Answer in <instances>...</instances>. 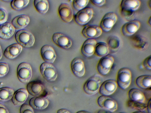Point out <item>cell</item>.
<instances>
[{"mask_svg":"<svg viewBox=\"0 0 151 113\" xmlns=\"http://www.w3.org/2000/svg\"><path fill=\"white\" fill-rule=\"evenodd\" d=\"M141 2L138 0H123L120 4L121 14L126 19L134 15V12L139 7Z\"/></svg>","mask_w":151,"mask_h":113,"instance_id":"cell-1","label":"cell"},{"mask_svg":"<svg viewBox=\"0 0 151 113\" xmlns=\"http://www.w3.org/2000/svg\"><path fill=\"white\" fill-rule=\"evenodd\" d=\"M101 77L99 75H95L90 77L85 83L83 89L87 94L93 95L99 91L102 83Z\"/></svg>","mask_w":151,"mask_h":113,"instance_id":"cell-2","label":"cell"},{"mask_svg":"<svg viewBox=\"0 0 151 113\" xmlns=\"http://www.w3.org/2000/svg\"><path fill=\"white\" fill-rule=\"evenodd\" d=\"M15 38L18 44L25 48L32 46L35 42V38L33 34L25 29L17 31L15 34Z\"/></svg>","mask_w":151,"mask_h":113,"instance_id":"cell-3","label":"cell"},{"mask_svg":"<svg viewBox=\"0 0 151 113\" xmlns=\"http://www.w3.org/2000/svg\"><path fill=\"white\" fill-rule=\"evenodd\" d=\"M116 83L121 89L125 90L130 86L132 81V74L130 70L127 68L120 69L117 75Z\"/></svg>","mask_w":151,"mask_h":113,"instance_id":"cell-4","label":"cell"},{"mask_svg":"<svg viewBox=\"0 0 151 113\" xmlns=\"http://www.w3.org/2000/svg\"><path fill=\"white\" fill-rule=\"evenodd\" d=\"M114 62V58L110 55L101 57L97 64L98 72L101 75H106L110 71Z\"/></svg>","mask_w":151,"mask_h":113,"instance_id":"cell-5","label":"cell"},{"mask_svg":"<svg viewBox=\"0 0 151 113\" xmlns=\"http://www.w3.org/2000/svg\"><path fill=\"white\" fill-rule=\"evenodd\" d=\"M18 78L22 83H27L30 80L32 75V71L30 65L27 63H21L17 68Z\"/></svg>","mask_w":151,"mask_h":113,"instance_id":"cell-6","label":"cell"},{"mask_svg":"<svg viewBox=\"0 0 151 113\" xmlns=\"http://www.w3.org/2000/svg\"><path fill=\"white\" fill-rule=\"evenodd\" d=\"M40 71L43 77L47 81H55L56 79L58 74L55 68L51 64L44 62L40 67Z\"/></svg>","mask_w":151,"mask_h":113,"instance_id":"cell-7","label":"cell"},{"mask_svg":"<svg viewBox=\"0 0 151 113\" xmlns=\"http://www.w3.org/2000/svg\"><path fill=\"white\" fill-rule=\"evenodd\" d=\"M93 11L92 9L87 7L78 11L74 16L75 22L81 25L88 23L92 18Z\"/></svg>","mask_w":151,"mask_h":113,"instance_id":"cell-8","label":"cell"},{"mask_svg":"<svg viewBox=\"0 0 151 113\" xmlns=\"http://www.w3.org/2000/svg\"><path fill=\"white\" fill-rule=\"evenodd\" d=\"M117 19V17L113 12H109L103 16L100 23L99 26L102 31L108 32L110 31Z\"/></svg>","mask_w":151,"mask_h":113,"instance_id":"cell-9","label":"cell"},{"mask_svg":"<svg viewBox=\"0 0 151 113\" xmlns=\"http://www.w3.org/2000/svg\"><path fill=\"white\" fill-rule=\"evenodd\" d=\"M97 103L101 108L110 112L115 111L118 108L116 101L108 96H100L98 99Z\"/></svg>","mask_w":151,"mask_h":113,"instance_id":"cell-10","label":"cell"},{"mask_svg":"<svg viewBox=\"0 0 151 113\" xmlns=\"http://www.w3.org/2000/svg\"><path fill=\"white\" fill-rule=\"evenodd\" d=\"M52 39L54 43L58 47L64 49L69 48L72 45V41L67 36L60 32L54 33Z\"/></svg>","mask_w":151,"mask_h":113,"instance_id":"cell-11","label":"cell"},{"mask_svg":"<svg viewBox=\"0 0 151 113\" xmlns=\"http://www.w3.org/2000/svg\"><path fill=\"white\" fill-rule=\"evenodd\" d=\"M140 22L137 20H132L125 23L122 27L121 31L122 34L129 36L134 35L139 29Z\"/></svg>","mask_w":151,"mask_h":113,"instance_id":"cell-12","label":"cell"},{"mask_svg":"<svg viewBox=\"0 0 151 113\" xmlns=\"http://www.w3.org/2000/svg\"><path fill=\"white\" fill-rule=\"evenodd\" d=\"M117 87V84L115 80L108 79L102 82L100 88L99 92L102 95L109 96L115 92Z\"/></svg>","mask_w":151,"mask_h":113,"instance_id":"cell-13","label":"cell"},{"mask_svg":"<svg viewBox=\"0 0 151 113\" xmlns=\"http://www.w3.org/2000/svg\"><path fill=\"white\" fill-rule=\"evenodd\" d=\"M102 31L99 26L88 25L83 28L82 31V34L86 38L94 39L100 36Z\"/></svg>","mask_w":151,"mask_h":113,"instance_id":"cell-14","label":"cell"},{"mask_svg":"<svg viewBox=\"0 0 151 113\" xmlns=\"http://www.w3.org/2000/svg\"><path fill=\"white\" fill-rule=\"evenodd\" d=\"M58 13L62 20L64 22H70L73 17V13L72 9L68 4L62 3L58 8Z\"/></svg>","mask_w":151,"mask_h":113,"instance_id":"cell-15","label":"cell"},{"mask_svg":"<svg viewBox=\"0 0 151 113\" xmlns=\"http://www.w3.org/2000/svg\"><path fill=\"white\" fill-rule=\"evenodd\" d=\"M40 52L42 58L45 62L50 64L54 62L56 55L52 46L48 45H44L41 48Z\"/></svg>","mask_w":151,"mask_h":113,"instance_id":"cell-16","label":"cell"},{"mask_svg":"<svg viewBox=\"0 0 151 113\" xmlns=\"http://www.w3.org/2000/svg\"><path fill=\"white\" fill-rule=\"evenodd\" d=\"M128 95L131 102L140 104H146L144 94L139 89L136 88L131 89L128 92Z\"/></svg>","mask_w":151,"mask_h":113,"instance_id":"cell-17","label":"cell"},{"mask_svg":"<svg viewBox=\"0 0 151 113\" xmlns=\"http://www.w3.org/2000/svg\"><path fill=\"white\" fill-rule=\"evenodd\" d=\"M97 42L94 39H88L83 43L81 49V53L84 56L88 57L94 53Z\"/></svg>","mask_w":151,"mask_h":113,"instance_id":"cell-18","label":"cell"},{"mask_svg":"<svg viewBox=\"0 0 151 113\" xmlns=\"http://www.w3.org/2000/svg\"><path fill=\"white\" fill-rule=\"evenodd\" d=\"M70 67L73 74L76 77H81L85 72L84 63L80 59L76 58L71 61Z\"/></svg>","mask_w":151,"mask_h":113,"instance_id":"cell-19","label":"cell"},{"mask_svg":"<svg viewBox=\"0 0 151 113\" xmlns=\"http://www.w3.org/2000/svg\"><path fill=\"white\" fill-rule=\"evenodd\" d=\"M28 92L31 95L39 97L44 91V87L40 82L37 81H32L28 83L27 87Z\"/></svg>","mask_w":151,"mask_h":113,"instance_id":"cell-20","label":"cell"},{"mask_svg":"<svg viewBox=\"0 0 151 113\" xmlns=\"http://www.w3.org/2000/svg\"><path fill=\"white\" fill-rule=\"evenodd\" d=\"M28 96L27 90L24 88H21L14 93L12 99V102L16 106L21 105L26 101Z\"/></svg>","mask_w":151,"mask_h":113,"instance_id":"cell-21","label":"cell"},{"mask_svg":"<svg viewBox=\"0 0 151 113\" xmlns=\"http://www.w3.org/2000/svg\"><path fill=\"white\" fill-rule=\"evenodd\" d=\"M22 46L18 43L13 44L7 47L4 52V55L7 59H12L17 56L21 53Z\"/></svg>","mask_w":151,"mask_h":113,"instance_id":"cell-22","label":"cell"},{"mask_svg":"<svg viewBox=\"0 0 151 113\" xmlns=\"http://www.w3.org/2000/svg\"><path fill=\"white\" fill-rule=\"evenodd\" d=\"M29 103L32 109L36 110H42L48 106L49 101L45 97H37L31 98Z\"/></svg>","mask_w":151,"mask_h":113,"instance_id":"cell-23","label":"cell"},{"mask_svg":"<svg viewBox=\"0 0 151 113\" xmlns=\"http://www.w3.org/2000/svg\"><path fill=\"white\" fill-rule=\"evenodd\" d=\"M15 29L9 22H6L0 25V38L4 39H9L14 34Z\"/></svg>","mask_w":151,"mask_h":113,"instance_id":"cell-24","label":"cell"},{"mask_svg":"<svg viewBox=\"0 0 151 113\" xmlns=\"http://www.w3.org/2000/svg\"><path fill=\"white\" fill-rule=\"evenodd\" d=\"M30 19L25 14H21L15 17L12 21V24L17 29H22L29 24Z\"/></svg>","mask_w":151,"mask_h":113,"instance_id":"cell-25","label":"cell"},{"mask_svg":"<svg viewBox=\"0 0 151 113\" xmlns=\"http://www.w3.org/2000/svg\"><path fill=\"white\" fill-rule=\"evenodd\" d=\"M109 49V53L114 54L119 50L121 46L120 38L116 36H110L107 39V43Z\"/></svg>","mask_w":151,"mask_h":113,"instance_id":"cell-26","label":"cell"},{"mask_svg":"<svg viewBox=\"0 0 151 113\" xmlns=\"http://www.w3.org/2000/svg\"><path fill=\"white\" fill-rule=\"evenodd\" d=\"M131 40L133 46L139 50H144L148 46V43L146 39L139 35L133 36Z\"/></svg>","mask_w":151,"mask_h":113,"instance_id":"cell-27","label":"cell"},{"mask_svg":"<svg viewBox=\"0 0 151 113\" xmlns=\"http://www.w3.org/2000/svg\"><path fill=\"white\" fill-rule=\"evenodd\" d=\"M137 85L141 89H147L151 86V77L149 75H142L138 77L136 79Z\"/></svg>","mask_w":151,"mask_h":113,"instance_id":"cell-28","label":"cell"},{"mask_svg":"<svg viewBox=\"0 0 151 113\" xmlns=\"http://www.w3.org/2000/svg\"><path fill=\"white\" fill-rule=\"evenodd\" d=\"M109 53V48L106 43L101 42L97 43L94 51L96 56L101 58L108 55Z\"/></svg>","mask_w":151,"mask_h":113,"instance_id":"cell-29","label":"cell"},{"mask_svg":"<svg viewBox=\"0 0 151 113\" xmlns=\"http://www.w3.org/2000/svg\"><path fill=\"white\" fill-rule=\"evenodd\" d=\"M34 5L37 11L42 14H45L49 8V3L47 0H35Z\"/></svg>","mask_w":151,"mask_h":113,"instance_id":"cell-30","label":"cell"},{"mask_svg":"<svg viewBox=\"0 0 151 113\" xmlns=\"http://www.w3.org/2000/svg\"><path fill=\"white\" fill-rule=\"evenodd\" d=\"M14 94V91L12 88L4 87L0 88V101L5 102L11 99Z\"/></svg>","mask_w":151,"mask_h":113,"instance_id":"cell-31","label":"cell"},{"mask_svg":"<svg viewBox=\"0 0 151 113\" xmlns=\"http://www.w3.org/2000/svg\"><path fill=\"white\" fill-rule=\"evenodd\" d=\"M29 0H13L11 3L12 8L16 10H19L24 8L28 4Z\"/></svg>","mask_w":151,"mask_h":113,"instance_id":"cell-32","label":"cell"},{"mask_svg":"<svg viewBox=\"0 0 151 113\" xmlns=\"http://www.w3.org/2000/svg\"><path fill=\"white\" fill-rule=\"evenodd\" d=\"M88 0H74L72 2L73 6L78 11L85 8L89 3Z\"/></svg>","mask_w":151,"mask_h":113,"instance_id":"cell-33","label":"cell"},{"mask_svg":"<svg viewBox=\"0 0 151 113\" xmlns=\"http://www.w3.org/2000/svg\"><path fill=\"white\" fill-rule=\"evenodd\" d=\"M9 71V67L7 64L5 62L0 63V77L6 75Z\"/></svg>","mask_w":151,"mask_h":113,"instance_id":"cell-34","label":"cell"},{"mask_svg":"<svg viewBox=\"0 0 151 113\" xmlns=\"http://www.w3.org/2000/svg\"><path fill=\"white\" fill-rule=\"evenodd\" d=\"M8 16V14L7 11L3 8H0V25L6 22Z\"/></svg>","mask_w":151,"mask_h":113,"instance_id":"cell-35","label":"cell"},{"mask_svg":"<svg viewBox=\"0 0 151 113\" xmlns=\"http://www.w3.org/2000/svg\"><path fill=\"white\" fill-rule=\"evenodd\" d=\"M20 113H34L32 108L29 105L23 104L20 109Z\"/></svg>","mask_w":151,"mask_h":113,"instance_id":"cell-36","label":"cell"},{"mask_svg":"<svg viewBox=\"0 0 151 113\" xmlns=\"http://www.w3.org/2000/svg\"><path fill=\"white\" fill-rule=\"evenodd\" d=\"M142 65L145 69L148 70L151 69V56L150 55L144 60L142 62Z\"/></svg>","mask_w":151,"mask_h":113,"instance_id":"cell-37","label":"cell"},{"mask_svg":"<svg viewBox=\"0 0 151 113\" xmlns=\"http://www.w3.org/2000/svg\"><path fill=\"white\" fill-rule=\"evenodd\" d=\"M90 1L93 5L98 7L103 6L106 2L105 0H91Z\"/></svg>","mask_w":151,"mask_h":113,"instance_id":"cell-38","label":"cell"},{"mask_svg":"<svg viewBox=\"0 0 151 113\" xmlns=\"http://www.w3.org/2000/svg\"><path fill=\"white\" fill-rule=\"evenodd\" d=\"M0 113H9L7 109L4 105L0 103Z\"/></svg>","mask_w":151,"mask_h":113,"instance_id":"cell-39","label":"cell"},{"mask_svg":"<svg viewBox=\"0 0 151 113\" xmlns=\"http://www.w3.org/2000/svg\"><path fill=\"white\" fill-rule=\"evenodd\" d=\"M151 99H150L148 101L147 104V105L146 109L149 113H151Z\"/></svg>","mask_w":151,"mask_h":113,"instance_id":"cell-40","label":"cell"},{"mask_svg":"<svg viewBox=\"0 0 151 113\" xmlns=\"http://www.w3.org/2000/svg\"><path fill=\"white\" fill-rule=\"evenodd\" d=\"M57 113H71L67 110L64 109H61L58 110Z\"/></svg>","mask_w":151,"mask_h":113,"instance_id":"cell-41","label":"cell"},{"mask_svg":"<svg viewBox=\"0 0 151 113\" xmlns=\"http://www.w3.org/2000/svg\"><path fill=\"white\" fill-rule=\"evenodd\" d=\"M3 56V53L2 49L0 45V60L1 59Z\"/></svg>","mask_w":151,"mask_h":113,"instance_id":"cell-42","label":"cell"},{"mask_svg":"<svg viewBox=\"0 0 151 113\" xmlns=\"http://www.w3.org/2000/svg\"><path fill=\"white\" fill-rule=\"evenodd\" d=\"M76 113H90L89 112L85 111H80L77 112Z\"/></svg>","mask_w":151,"mask_h":113,"instance_id":"cell-43","label":"cell"},{"mask_svg":"<svg viewBox=\"0 0 151 113\" xmlns=\"http://www.w3.org/2000/svg\"><path fill=\"white\" fill-rule=\"evenodd\" d=\"M151 16H150V17L149 18L147 21L148 24L150 26H151Z\"/></svg>","mask_w":151,"mask_h":113,"instance_id":"cell-44","label":"cell"},{"mask_svg":"<svg viewBox=\"0 0 151 113\" xmlns=\"http://www.w3.org/2000/svg\"><path fill=\"white\" fill-rule=\"evenodd\" d=\"M148 7L150 8V9H151V1L149 0L148 1Z\"/></svg>","mask_w":151,"mask_h":113,"instance_id":"cell-45","label":"cell"},{"mask_svg":"<svg viewBox=\"0 0 151 113\" xmlns=\"http://www.w3.org/2000/svg\"><path fill=\"white\" fill-rule=\"evenodd\" d=\"M132 113H146L143 112L142 111H136L133 112Z\"/></svg>","mask_w":151,"mask_h":113,"instance_id":"cell-46","label":"cell"},{"mask_svg":"<svg viewBox=\"0 0 151 113\" xmlns=\"http://www.w3.org/2000/svg\"><path fill=\"white\" fill-rule=\"evenodd\" d=\"M124 113V112H120V113Z\"/></svg>","mask_w":151,"mask_h":113,"instance_id":"cell-47","label":"cell"}]
</instances>
